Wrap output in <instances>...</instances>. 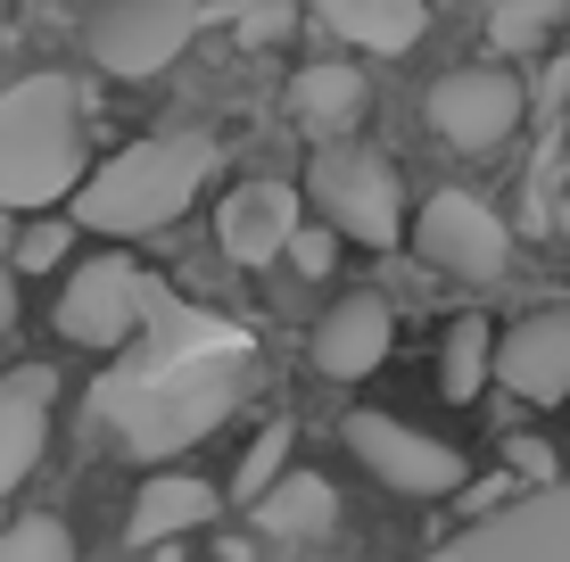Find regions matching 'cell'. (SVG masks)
<instances>
[{"label": "cell", "mask_w": 570, "mask_h": 562, "mask_svg": "<svg viewBox=\"0 0 570 562\" xmlns=\"http://www.w3.org/2000/svg\"><path fill=\"white\" fill-rule=\"evenodd\" d=\"M289 26H298L289 9H232V33H240V42H282Z\"/></svg>", "instance_id": "26"}, {"label": "cell", "mask_w": 570, "mask_h": 562, "mask_svg": "<svg viewBox=\"0 0 570 562\" xmlns=\"http://www.w3.org/2000/svg\"><path fill=\"white\" fill-rule=\"evenodd\" d=\"M389 347H397V315H389L372 289H356V298H340L323 323H314L306 356H314V373H323V381H364V373H381V364H389Z\"/></svg>", "instance_id": "13"}, {"label": "cell", "mask_w": 570, "mask_h": 562, "mask_svg": "<svg viewBox=\"0 0 570 562\" xmlns=\"http://www.w3.org/2000/svg\"><path fill=\"white\" fill-rule=\"evenodd\" d=\"M67 248H75L67 216H33L17 231V248H9V274H50V265H67Z\"/></svg>", "instance_id": "22"}, {"label": "cell", "mask_w": 570, "mask_h": 562, "mask_svg": "<svg viewBox=\"0 0 570 562\" xmlns=\"http://www.w3.org/2000/svg\"><path fill=\"white\" fill-rule=\"evenodd\" d=\"M17 332V274H9V257H0V339Z\"/></svg>", "instance_id": "27"}, {"label": "cell", "mask_w": 570, "mask_h": 562, "mask_svg": "<svg viewBox=\"0 0 570 562\" xmlns=\"http://www.w3.org/2000/svg\"><path fill=\"white\" fill-rule=\"evenodd\" d=\"M149 274L132 257H83L67 274V289H58V332H67L75 347H132L149 323Z\"/></svg>", "instance_id": "5"}, {"label": "cell", "mask_w": 570, "mask_h": 562, "mask_svg": "<svg viewBox=\"0 0 570 562\" xmlns=\"http://www.w3.org/2000/svg\"><path fill=\"white\" fill-rule=\"evenodd\" d=\"M414 257L430 274H455V282H497L504 257H513V224L480 190H439L414 216Z\"/></svg>", "instance_id": "6"}, {"label": "cell", "mask_w": 570, "mask_h": 562, "mask_svg": "<svg viewBox=\"0 0 570 562\" xmlns=\"http://www.w3.org/2000/svg\"><path fill=\"white\" fill-rule=\"evenodd\" d=\"M83 190V91L67 75H26L0 91V207L42 216Z\"/></svg>", "instance_id": "3"}, {"label": "cell", "mask_w": 570, "mask_h": 562, "mask_svg": "<svg viewBox=\"0 0 570 562\" xmlns=\"http://www.w3.org/2000/svg\"><path fill=\"white\" fill-rule=\"evenodd\" d=\"M190 33H199V9H190V0H116V9H100L83 26V42H91V67L125 75V83H149L157 67L183 58Z\"/></svg>", "instance_id": "8"}, {"label": "cell", "mask_w": 570, "mask_h": 562, "mask_svg": "<svg viewBox=\"0 0 570 562\" xmlns=\"http://www.w3.org/2000/svg\"><path fill=\"white\" fill-rule=\"evenodd\" d=\"M331 521H340V489H331V480H314V472H282V480L257 496V505H248V530L282 538V546H298V538H323Z\"/></svg>", "instance_id": "17"}, {"label": "cell", "mask_w": 570, "mask_h": 562, "mask_svg": "<svg viewBox=\"0 0 570 562\" xmlns=\"http://www.w3.org/2000/svg\"><path fill=\"white\" fill-rule=\"evenodd\" d=\"M323 26L356 50H381V58H405L430 33V9L422 0H323Z\"/></svg>", "instance_id": "18"}, {"label": "cell", "mask_w": 570, "mask_h": 562, "mask_svg": "<svg viewBox=\"0 0 570 562\" xmlns=\"http://www.w3.org/2000/svg\"><path fill=\"white\" fill-rule=\"evenodd\" d=\"M364 100H372V83H364L356 58H306L289 75V116H298V132H323V141L356 125Z\"/></svg>", "instance_id": "16"}, {"label": "cell", "mask_w": 570, "mask_h": 562, "mask_svg": "<svg viewBox=\"0 0 570 562\" xmlns=\"http://www.w3.org/2000/svg\"><path fill=\"white\" fill-rule=\"evenodd\" d=\"M50 405H58V373H50V364H17V373H0V496L42 463Z\"/></svg>", "instance_id": "14"}, {"label": "cell", "mask_w": 570, "mask_h": 562, "mask_svg": "<svg viewBox=\"0 0 570 562\" xmlns=\"http://www.w3.org/2000/svg\"><path fill=\"white\" fill-rule=\"evenodd\" d=\"M430 562H463V554H455V546H446V554H430Z\"/></svg>", "instance_id": "28"}, {"label": "cell", "mask_w": 570, "mask_h": 562, "mask_svg": "<svg viewBox=\"0 0 570 562\" xmlns=\"http://www.w3.org/2000/svg\"><path fill=\"white\" fill-rule=\"evenodd\" d=\"M298 199L323 207V231L331 240H364V248H397L405 240V183L381 149H323L306 174Z\"/></svg>", "instance_id": "4"}, {"label": "cell", "mask_w": 570, "mask_h": 562, "mask_svg": "<svg viewBox=\"0 0 570 562\" xmlns=\"http://www.w3.org/2000/svg\"><path fill=\"white\" fill-rule=\"evenodd\" d=\"M455 554L463 562H570V489H538L480 513L455 538Z\"/></svg>", "instance_id": "10"}, {"label": "cell", "mask_w": 570, "mask_h": 562, "mask_svg": "<svg viewBox=\"0 0 570 562\" xmlns=\"http://www.w3.org/2000/svg\"><path fill=\"white\" fill-rule=\"evenodd\" d=\"M289 265H298V274H331V265H340V240H331L323 224H298V240H289Z\"/></svg>", "instance_id": "25"}, {"label": "cell", "mask_w": 570, "mask_h": 562, "mask_svg": "<svg viewBox=\"0 0 570 562\" xmlns=\"http://www.w3.org/2000/svg\"><path fill=\"white\" fill-rule=\"evenodd\" d=\"M504 463H513V472L529 480V496L554 489V447H546V438H504Z\"/></svg>", "instance_id": "24"}, {"label": "cell", "mask_w": 570, "mask_h": 562, "mask_svg": "<svg viewBox=\"0 0 570 562\" xmlns=\"http://www.w3.org/2000/svg\"><path fill=\"white\" fill-rule=\"evenodd\" d=\"M207 174H215V141L190 132V125H166V132H149V141L116 149L108 166H91L83 190L67 199V224L100 231V240H141V231H166L199 199Z\"/></svg>", "instance_id": "2"}, {"label": "cell", "mask_w": 570, "mask_h": 562, "mask_svg": "<svg viewBox=\"0 0 570 562\" xmlns=\"http://www.w3.org/2000/svg\"><path fill=\"white\" fill-rule=\"evenodd\" d=\"M282 472H289V422H273V431L257 438V447H248L240 480H232V496H240V505H257V496H265V489H273Z\"/></svg>", "instance_id": "23"}, {"label": "cell", "mask_w": 570, "mask_h": 562, "mask_svg": "<svg viewBox=\"0 0 570 562\" xmlns=\"http://www.w3.org/2000/svg\"><path fill=\"white\" fill-rule=\"evenodd\" d=\"M240 390H248V347L215 339V347H157L132 373H108L91 397H100V422L116 431V447L141 463H166V455L199 447L240 405Z\"/></svg>", "instance_id": "1"}, {"label": "cell", "mask_w": 570, "mask_h": 562, "mask_svg": "<svg viewBox=\"0 0 570 562\" xmlns=\"http://www.w3.org/2000/svg\"><path fill=\"white\" fill-rule=\"evenodd\" d=\"M215 240H224L232 265H273V257H289V240H298V183H273V174L240 183V190L224 199V216H215Z\"/></svg>", "instance_id": "12"}, {"label": "cell", "mask_w": 570, "mask_h": 562, "mask_svg": "<svg viewBox=\"0 0 570 562\" xmlns=\"http://www.w3.org/2000/svg\"><path fill=\"white\" fill-rule=\"evenodd\" d=\"M513 125H521V83L504 67H455L430 91V132L446 149H463V158H488Z\"/></svg>", "instance_id": "9"}, {"label": "cell", "mask_w": 570, "mask_h": 562, "mask_svg": "<svg viewBox=\"0 0 570 562\" xmlns=\"http://www.w3.org/2000/svg\"><path fill=\"white\" fill-rule=\"evenodd\" d=\"M347 455H356L381 489L422 496V505L463 489V455L446 447V438L414 431V422H397V414H347Z\"/></svg>", "instance_id": "7"}, {"label": "cell", "mask_w": 570, "mask_h": 562, "mask_svg": "<svg viewBox=\"0 0 570 562\" xmlns=\"http://www.w3.org/2000/svg\"><path fill=\"white\" fill-rule=\"evenodd\" d=\"M0 562H75V530L58 513H26L0 530Z\"/></svg>", "instance_id": "20"}, {"label": "cell", "mask_w": 570, "mask_h": 562, "mask_svg": "<svg viewBox=\"0 0 570 562\" xmlns=\"http://www.w3.org/2000/svg\"><path fill=\"white\" fill-rule=\"evenodd\" d=\"M497 381L521 405H562L570 397V315H562V306L521 315L513 332L497 339Z\"/></svg>", "instance_id": "11"}, {"label": "cell", "mask_w": 570, "mask_h": 562, "mask_svg": "<svg viewBox=\"0 0 570 562\" xmlns=\"http://www.w3.org/2000/svg\"><path fill=\"white\" fill-rule=\"evenodd\" d=\"M562 26V9H554V0H504V9H488V42H497V50H538L546 42V33H554Z\"/></svg>", "instance_id": "21"}, {"label": "cell", "mask_w": 570, "mask_h": 562, "mask_svg": "<svg viewBox=\"0 0 570 562\" xmlns=\"http://www.w3.org/2000/svg\"><path fill=\"white\" fill-rule=\"evenodd\" d=\"M488 381H497V323H488V315H455L446 339H439V397L471 405Z\"/></svg>", "instance_id": "19"}, {"label": "cell", "mask_w": 570, "mask_h": 562, "mask_svg": "<svg viewBox=\"0 0 570 562\" xmlns=\"http://www.w3.org/2000/svg\"><path fill=\"white\" fill-rule=\"evenodd\" d=\"M215 513H224V496H215L207 480H190V472H149L141 496H132V513H125V538H132V546H174L183 530H207Z\"/></svg>", "instance_id": "15"}]
</instances>
